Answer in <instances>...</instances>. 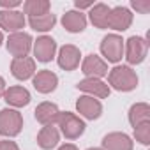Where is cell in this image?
I'll return each mask as SVG.
<instances>
[{
    "label": "cell",
    "instance_id": "obj_1",
    "mask_svg": "<svg viewBox=\"0 0 150 150\" xmlns=\"http://www.w3.org/2000/svg\"><path fill=\"white\" fill-rule=\"evenodd\" d=\"M108 87L118 92H131L138 87V74L129 65H115L108 71Z\"/></svg>",
    "mask_w": 150,
    "mask_h": 150
},
{
    "label": "cell",
    "instance_id": "obj_2",
    "mask_svg": "<svg viewBox=\"0 0 150 150\" xmlns=\"http://www.w3.org/2000/svg\"><path fill=\"white\" fill-rule=\"evenodd\" d=\"M58 129L60 132L67 138V139H78L83 132H85V122L78 117V115H74L71 111H60L58 115Z\"/></svg>",
    "mask_w": 150,
    "mask_h": 150
},
{
    "label": "cell",
    "instance_id": "obj_3",
    "mask_svg": "<svg viewBox=\"0 0 150 150\" xmlns=\"http://www.w3.org/2000/svg\"><path fill=\"white\" fill-rule=\"evenodd\" d=\"M23 129V117L18 110L4 108L0 110V134L6 138H14Z\"/></svg>",
    "mask_w": 150,
    "mask_h": 150
},
{
    "label": "cell",
    "instance_id": "obj_4",
    "mask_svg": "<svg viewBox=\"0 0 150 150\" xmlns=\"http://www.w3.org/2000/svg\"><path fill=\"white\" fill-rule=\"evenodd\" d=\"M148 53V41L139 37V35H132L127 41H124V57L131 65H138L145 60Z\"/></svg>",
    "mask_w": 150,
    "mask_h": 150
},
{
    "label": "cell",
    "instance_id": "obj_5",
    "mask_svg": "<svg viewBox=\"0 0 150 150\" xmlns=\"http://www.w3.org/2000/svg\"><path fill=\"white\" fill-rule=\"evenodd\" d=\"M101 53L111 64L120 62L124 57V39L117 34H108L101 41Z\"/></svg>",
    "mask_w": 150,
    "mask_h": 150
},
{
    "label": "cell",
    "instance_id": "obj_6",
    "mask_svg": "<svg viewBox=\"0 0 150 150\" xmlns=\"http://www.w3.org/2000/svg\"><path fill=\"white\" fill-rule=\"evenodd\" d=\"M32 35L27 34V32H16V34H11L6 46H7V51L14 57V58H21V57H27L32 50Z\"/></svg>",
    "mask_w": 150,
    "mask_h": 150
},
{
    "label": "cell",
    "instance_id": "obj_7",
    "mask_svg": "<svg viewBox=\"0 0 150 150\" xmlns=\"http://www.w3.org/2000/svg\"><path fill=\"white\" fill-rule=\"evenodd\" d=\"M81 72L85 74L87 78H97V80H101V78H104L106 74H108V64L101 57L90 53L81 62Z\"/></svg>",
    "mask_w": 150,
    "mask_h": 150
},
{
    "label": "cell",
    "instance_id": "obj_8",
    "mask_svg": "<svg viewBox=\"0 0 150 150\" xmlns=\"http://www.w3.org/2000/svg\"><path fill=\"white\" fill-rule=\"evenodd\" d=\"M76 110L87 120H97L103 115V104H101V101L96 99V97H92V96H81L76 101Z\"/></svg>",
    "mask_w": 150,
    "mask_h": 150
},
{
    "label": "cell",
    "instance_id": "obj_9",
    "mask_svg": "<svg viewBox=\"0 0 150 150\" xmlns=\"http://www.w3.org/2000/svg\"><path fill=\"white\" fill-rule=\"evenodd\" d=\"M32 48H34V57H35L39 62H44V64L50 62V60L55 57V53H57V42H55V39L50 37V35H41V37H37V41H34Z\"/></svg>",
    "mask_w": 150,
    "mask_h": 150
},
{
    "label": "cell",
    "instance_id": "obj_10",
    "mask_svg": "<svg viewBox=\"0 0 150 150\" xmlns=\"http://www.w3.org/2000/svg\"><path fill=\"white\" fill-rule=\"evenodd\" d=\"M27 18L21 11H0V28L16 34L21 32V28L25 27Z\"/></svg>",
    "mask_w": 150,
    "mask_h": 150
},
{
    "label": "cell",
    "instance_id": "obj_11",
    "mask_svg": "<svg viewBox=\"0 0 150 150\" xmlns=\"http://www.w3.org/2000/svg\"><path fill=\"white\" fill-rule=\"evenodd\" d=\"M11 74L20 81L34 78V74H35V60L30 58V57L13 58V62H11Z\"/></svg>",
    "mask_w": 150,
    "mask_h": 150
},
{
    "label": "cell",
    "instance_id": "obj_12",
    "mask_svg": "<svg viewBox=\"0 0 150 150\" xmlns=\"http://www.w3.org/2000/svg\"><path fill=\"white\" fill-rule=\"evenodd\" d=\"M132 23V13L127 7H113L110 9L108 16V28H113L117 32H124Z\"/></svg>",
    "mask_w": 150,
    "mask_h": 150
},
{
    "label": "cell",
    "instance_id": "obj_13",
    "mask_svg": "<svg viewBox=\"0 0 150 150\" xmlns=\"http://www.w3.org/2000/svg\"><path fill=\"white\" fill-rule=\"evenodd\" d=\"M76 87H78V90L85 92V96H92V97H99V99H106L111 92L108 83H104L103 80H97V78H85Z\"/></svg>",
    "mask_w": 150,
    "mask_h": 150
},
{
    "label": "cell",
    "instance_id": "obj_14",
    "mask_svg": "<svg viewBox=\"0 0 150 150\" xmlns=\"http://www.w3.org/2000/svg\"><path fill=\"white\" fill-rule=\"evenodd\" d=\"M80 60H81V53L72 44L62 46L60 51H58V57H57V62L64 71H74L80 65Z\"/></svg>",
    "mask_w": 150,
    "mask_h": 150
},
{
    "label": "cell",
    "instance_id": "obj_15",
    "mask_svg": "<svg viewBox=\"0 0 150 150\" xmlns=\"http://www.w3.org/2000/svg\"><path fill=\"white\" fill-rule=\"evenodd\" d=\"M32 83H34V88L39 94H51L58 85V76L55 72L48 71V69H42L37 74H34Z\"/></svg>",
    "mask_w": 150,
    "mask_h": 150
},
{
    "label": "cell",
    "instance_id": "obj_16",
    "mask_svg": "<svg viewBox=\"0 0 150 150\" xmlns=\"http://www.w3.org/2000/svg\"><path fill=\"white\" fill-rule=\"evenodd\" d=\"M34 115H35V120H37L41 125H55L57 120H58L60 110H58V106H57L55 103L44 101V103H41V104L35 108Z\"/></svg>",
    "mask_w": 150,
    "mask_h": 150
},
{
    "label": "cell",
    "instance_id": "obj_17",
    "mask_svg": "<svg viewBox=\"0 0 150 150\" xmlns=\"http://www.w3.org/2000/svg\"><path fill=\"white\" fill-rule=\"evenodd\" d=\"M132 139L125 132H110L103 138V150H132Z\"/></svg>",
    "mask_w": 150,
    "mask_h": 150
},
{
    "label": "cell",
    "instance_id": "obj_18",
    "mask_svg": "<svg viewBox=\"0 0 150 150\" xmlns=\"http://www.w3.org/2000/svg\"><path fill=\"white\" fill-rule=\"evenodd\" d=\"M62 27L71 34H80L87 28V16L80 11H67L62 16Z\"/></svg>",
    "mask_w": 150,
    "mask_h": 150
},
{
    "label": "cell",
    "instance_id": "obj_19",
    "mask_svg": "<svg viewBox=\"0 0 150 150\" xmlns=\"http://www.w3.org/2000/svg\"><path fill=\"white\" fill-rule=\"evenodd\" d=\"M4 99L13 108H23L30 103V92L25 87H9L6 88Z\"/></svg>",
    "mask_w": 150,
    "mask_h": 150
},
{
    "label": "cell",
    "instance_id": "obj_20",
    "mask_svg": "<svg viewBox=\"0 0 150 150\" xmlns=\"http://www.w3.org/2000/svg\"><path fill=\"white\" fill-rule=\"evenodd\" d=\"M60 141V131L55 125H42V129L37 134V145L42 150H51Z\"/></svg>",
    "mask_w": 150,
    "mask_h": 150
},
{
    "label": "cell",
    "instance_id": "obj_21",
    "mask_svg": "<svg viewBox=\"0 0 150 150\" xmlns=\"http://www.w3.org/2000/svg\"><path fill=\"white\" fill-rule=\"evenodd\" d=\"M108 16H110V7L106 4H94L88 11V18L94 27L97 28H108Z\"/></svg>",
    "mask_w": 150,
    "mask_h": 150
},
{
    "label": "cell",
    "instance_id": "obj_22",
    "mask_svg": "<svg viewBox=\"0 0 150 150\" xmlns=\"http://www.w3.org/2000/svg\"><path fill=\"white\" fill-rule=\"evenodd\" d=\"M129 122L132 127H138L145 122H150V106L146 103H136L129 110Z\"/></svg>",
    "mask_w": 150,
    "mask_h": 150
},
{
    "label": "cell",
    "instance_id": "obj_23",
    "mask_svg": "<svg viewBox=\"0 0 150 150\" xmlns=\"http://www.w3.org/2000/svg\"><path fill=\"white\" fill-rule=\"evenodd\" d=\"M57 23V16L53 13H48V14H42V16H34V18H28V25L35 30V32H48L55 27Z\"/></svg>",
    "mask_w": 150,
    "mask_h": 150
},
{
    "label": "cell",
    "instance_id": "obj_24",
    "mask_svg": "<svg viewBox=\"0 0 150 150\" xmlns=\"http://www.w3.org/2000/svg\"><path fill=\"white\" fill-rule=\"evenodd\" d=\"M23 13L28 14V18L48 14L50 13V2L48 0H27L23 4Z\"/></svg>",
    "mask_w": 150,
    "mask_h": 150
},
{
    "label": "cell",
    "instance_id": "obj_25",
    "mask_svg": "<svg viewBox=\"0 0 150 150\" xmlns=\"http://www.w3.org/2000/svg\"><path fill=\"white\" fill-rule=\"evenodd\" d=\"M134 138L141 145H148L150 143V122H145V124L134 127Z\"/></svg>",
    "mask_w": 150,
    "mask_h": 150
},
{
    "label": "cell",
    "instance_id": "obj_26",
    "mask_svg": "<svg viewBox=\"0 0 150 150\" xmlns=\"http://www.w3.org/2000/svg\"><path fill=\"white\" fill-rule=\"evenodd\" d=\"M131 6H132V9H136L141 14H146L150 11V2H148V0H145V2H141V0H132Z\"/></svg>",
    "mask_w": 150,
    "mask_h": 150
},
{
    "label": "cell",
    "instance_id": "obj_27",
    "mask_svg": "<svg viewBox=\"0 0 150 150\" xmlns=\"http://www.w3.org/2000/svg\"><path fill=\"white\" fill-rule=\"evenodd\" d=\"M20 6H21L20 0H11V2H7V0H0V7H2V11H14Z\"/></svg>",
    "mask_w": 150,
    "mask_h": 150
},
{
    "label": "cell",
    "instance_id": "obj_28",
    "mask_svg": "<svg viewBox=\"0 0 150 150\" xmlns=\"http://www.w3.org/2000/svg\"><path fill=\"white\" fill-rule=\"evenodd\" d=\"M0 150H20L18 145L14 141H9V139H0Z\"/></svg>",
    "mask_w": 150,
    "mask_h": 150
},
{
    "label": "cell",
    "instance_id": "obj_29",
    "mask_svg": "<svg viewBox=\"0 0 150 150\" xmlns=\"http://www.w3.org/2000/svg\"><path fill=\"white\" fill-rule=\"evenodd\" d=\"M92 6H94V2H80V0L74 2V7H76V11H80V13H81V9H90Z\"/></svg>",
    "mask_w": 150,
    "mask_h": 150
},
{
    "label": "cell",
    "instance_id": "obj_30",
    "mask_svg": "<svg viewBox=\"0 0 150 150\" xmlns=\"http://www.w3.org/2000/svg\"><path fill=\"white\" fill-rule=\"evenodd\" d=\"M4 94H6V80L0 76V99L4 97Z\"/></svg>",
    "mask_w": 150,
    "mask_h": 150
},
{
    "label": "cell",
    "instance_id": "obj_31",
    "mask_svg": "<svg viewBox=\"0 0 150 150\" xmlns=\"http://www.w3.org/2000/svg\"><path fill=\"white\" fill-rule=\"evenodd\" d=\"M58 150H78V148L74 146L72 143H65V145H62V146H60Z\"/></svg>",
    "mask_w": 150,
    "mask_h": 150
},
{
    "label": "cell",
    "instance_id": "obj_32",
    "mask_svg": "<svg viewBox=\"0 0 150 150\" xmlns=\"http://www.w3.org/2000/svg\"><path fill=\"white\" fill-rule=\"evenodd\" d=\"M2 42H4V34H2V30H0V46H2Z\"/></svg>",
    "mask_w": 150,
    "mask_h": 150
},
{
    "label": "cell",
    "instance_id": "obj_33",
    "mask_svg": "<svg viewBox=\"0 0 150 150\" xmlns=\"http://www.w3.org/2000/svg\"><path fill=\"white\" fill-rule=\"evenodd\" d=\"M87 150H103V148H96V146H94V148H87Z\"/></svg>",
    "mask_w": 150,
    "mask_h": 150
}]
</instances>
